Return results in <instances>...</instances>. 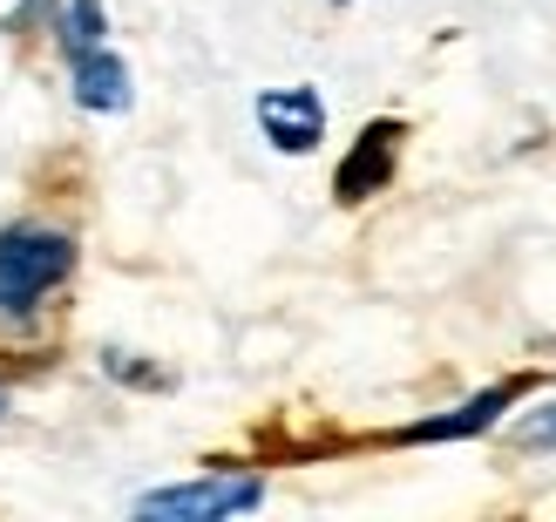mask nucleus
<instances>
[{"label": "nucleus", "mask_w": 556, "mask_h": 522, "mask_svg": "<svg viewBox=\"0 0 556 522\" xmlns=\"http://www.w3.org/2000/svg\"><path fill=\"white\" fill-rule=\"evenodd\" d=\"M75 271V238L41 231V225H14L0 231V313H27L41 306Z\"/></svg>", "instance_id": "nucleus-1"}, {"label": "nucleus", "mask_w": 556, "mask_h": 522, "mask_svg": "<svg viewBox=\"0 0 556 522\" xmlns=\"http://www.w3.org/2000/svg\"><path fill=\"white\" fill-rule=\"evenodd\" d=\"M265 502V482L258 475H204V482H177V488H150L136 515H156V522H217V515H238V509H258Z\"/></svg>", "instance_id": "nucleus-2"}, {"label": "nucleus", "mask_w": 556, "mask_h": 522, "mask_svg": "<svg viewBox=\"0 0 556 522\" xmlns=\"http://www.w3.org/2000/svg\"><path fill=\"white\" fill-rule=\"evenodd\" d=\"M258 129H265L271 150L305 156V150L326 136V102H319L313 89H265V96H258Z\"/></svg>", "instance_id": "nucleus-3"}, {"label": "nucleus", "mask_w": 556, "mask_h": 522, "mask_svg": "<svg viewBox=\"0 0 556 522\" xmlns=\"http://www.w3.org/2000/svg\"><path fill=\"white\" fill-rule=\"evenodd\" d=\"M394 150H401V123H367L359 143H353V156L340 163V177H332V198L359 204V198H374V190H387V177H394Z\"/></svg>", "instance_id": "nucleus-4"}, {"label": "nucleus", "mask_w": 556, "mask_h": 522, "mask_svg": "<svg viewBox=\"0 0 556 522\" xmlns=\"http://www.w3.org/2000/svg\"><path fill=\"white\" fill-rule=\"evenodd\" d=\"M530 387V380H495L489 394H476V400H462L455 415H441V421H414V428H401V442H462V434H482V428H495V415L503 407H516V394Z\"/></svg>", "instance_id": "nucleus-5"}, {"label": "nucleus", "mask_w": 556, "mask_h": 522, "mask_svg": "<svg viewBox=\"0 0 556 522\" xmlns=\"http://www.w3.org/2000/svg\"><path fill=\"white\" fill-rule=\"evenodd\" d=\"M75 102L81 109H102V116L129 109V68L109 48H81L75 54Z\"/></svg>", "instance_id": "nucleus-6"}, {"label": "nucleus", "mask_w": 556, "mask_h": 522, "mask_svg": "<svg viewBox=\"0 0 556 522\" xmlns=\"http://www.w3.org/2000/svg\"><path fill=\"white\" fill-rule=\"evenodd\" d=\"M62 48H102V0H62Z\"/></svg>", "instance_id": "nucleus-7"}, {"label": "nucleus", "mask_w": 556, "mask_h": 522, "mask_svg": "<svg viewBox=\"0 0 556 522\" xmlns=\"http://www.w3.org/2000/svg\"><path fill=\"white\" fill-rule=\"evenodd\" d=\"M516 448H530V455H549V448H556V400L536 407V415L516 428Z\"/></svg>", "instance_id": "nucleus-8"}, {"label": "nucleus", "mask_w": 556, "mask_h": 522, "mask_svg": "<svg viewBox=\"0 0 556 522\" xmlns=\"http://www.w3.org/2000/svg\"><path fill=\"white\" fill-rule=\"evenodd\" d=\"M0 415H8V394H0Z\"/></svg>", "instance_id": "nucleus-9"}]
</instances>
